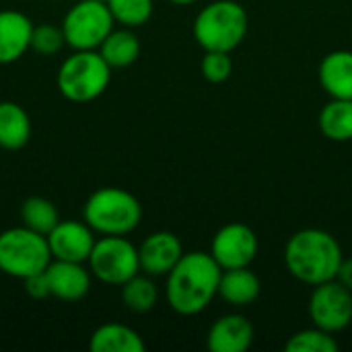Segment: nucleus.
<instances>
[{
	"instance_id": "18",
	"label": "nucleus",
	"mask_w": 352,
	"mask_h": 352,
	"mask_svg": "<svg viewBox=\"0 0 352 352\" xmlns=\"http://www.w3.org/2000/svg\"><path fill=\"white\" fill-rule=\"evenodd\" d=\"M142 336L124 324H101L89 338L91 352H144Z\"/></svg>"
},
{
	"instance_id": "24",
	"label": "nucleus",
	"mask_w": 352,
	"mask_h": 352,
	"mask_svg": "<svg viewBox=\"0 0 352 352\" xmlns=\"http://www.w3.org/2000/svg\"><path fill=\"white\" fill-rule=\"evenodd\" d=\"M113 21L122 27L136 29L151 21L155 4L153 0H105Z\"/></svg>"
},
{
	"instance_id": "25",
	"label": "nucleus",
	"mask_w": 352,
	"mask_h": 352,
	"mask_svg": "<svg viewBox=\"0 0 352 352\" xmlns=\"http://www.w3.org/2000/svg\"><path fill=\"white\" fill-rule=\"evenodd\" d=\"M338 349L340 344L336 342L334 334L316 326L293 334L285 344V351L289 352H338Z\"/></svg>"
},
{
	"instance_id": "19",
	"label": "nucleus",
	"mask_w": 352,
	"mask_h": 352,
	"mask_svg": "<svg viewBox=\"0 0 352 352\" xmlns=\"http://www.w3.org/2000/svg\"><path fill=\"white\" fill-rule=\"evenodd\" d=\"M31 118L23 105L0 101V148L21 151L31 140Z\"/></svg>"
},
{
	"instance_id": "10",
	"label": "nucleus",
	"mask_w": 352,
	"mask_h": 352,
	"mask_svg": "<svg viewBox=\"0 0 352 352\" xmlns=\"http://www.w3.org/2000/svg\"><path fill=\"white\" fill-rule=\"evenodd\" d=\"M258 235L245 223H229L221 227L210 243V256L223 270L245 268L258 256Z\"/></svg>"
},
{
	"instance_id": "27",
	"label": "nucleus",
	"mask_w": 352,
	"mask_h": 352,
	"mask_svg": "<svg viewBox=\"0 0 352 352\" xmlns=\"http://www.w3.org/2000/svg\"><path fill=\"white\" fill-rule=\"evenodd\" d=\"M200 72L212 85L225 82L233 72L231 52H204V58L200 62Z\"/></svg>"
},
{
	"instance_id": "14",
	"label": "nucleus",
	"mask_w": 352,
	"mask_h": 352,
	"mask_svg": "<svg viewBox=\"0 0 352 352\" xmlns=\"http://www.w3.org/2000/svg\"><path fill=\"white\" fill-rule=\"evenodd\" d=\"M254 326L241 314H229L219 318L206 336L210 352H245L254 344Z\"/></svg>"
},
{
	"instance_id": "2",
	"label": "nucleus",
	"mask_w": 352,
	"mask_h": 352,
	"mask_svg": "<svg viewBox=\"0 0 352 352\" xmlns=\"http://www.w3.org/2000/svg\"><path fill=\"white\" fill-rule=\"evenodd\" d=\"M342 260L344 254L338 239L324 229H301L285 248L287 270L309 287L334 280Z\"/></svg>"
},
{
	"instance_id": "8",
	"label": "nucleus",
	"mask_w": 352,
	"mask_h": 352,
	"mask_svg": "<svg viewBox=\"0 0 352 352\" xmlns=\"http://www.w3.org/2000/svg\"><path fill=\"white\" fill-rule=\"evenodd\" d=\"M113 25L116 21L105 0H78L62 19L64 39L72 50H99Z\"/></svg>"
},
{
	"instance_id": "13",
	"label": "nucleus",
	"mask_w": 352,
	"mask_h": 352,
	"mask_svg": "<svg viewBox=\"0 0 352 352\" xmlns=\"http://www.w3.org/2000/svg\"><path fill=\"white\" fill-rule=\"evenodd\" d=\"M45 278L50 287V297L64 303H76L85 299L93 285V274L89 266L80 262L52 260L45 268Z\"/></svg>"
},
{
	"instance_id": "15",
	"label": "nucleus",
	"mask_w": 352,
	"mask_h": 352,
	"mask_svg": "<svg viewBox=\"0 0 352 352\" xmlns=\"http://www.w3.org/2000/svg\"><path fill=\"white\" fill-rule=\"evenodd\" d=\"M33 23L19 10H0V64H12L31 50Z\"/></svg>"
},
{
	"instance_id": "7",
	"label": "nucleus",
	"mask_w": 352,
	"mask_h": 352,
	"mask_svg": "<svg viewBox=\"0 0 352 352\" xmlns=\"http://www.w3.org/2000/svg\"><path fill=\"white\" fill-rule=\"evenodd\" d=\"M87 266L99 283L122 287L140 272L138 248L126 235H101L95 241Z\"/></svg>"
},
{
	"instance_id": "26",
	"label": "nucleus",
	"mask_w": 352,
	"mask_h": 352,
	"mask_svg": "<svg viewBox=\"0 0 352 352\" xmlns=\"http://www.w3.org/2000/svg\"><path fill=\"white\" fill-rule=\"evenodd\" d=\"M66 45L64 39V31L62 25H52V23H41V25H33V33H31V50L39 56H56L62 52V47Z\"/></svg>"
},
{
	"instance_id": "23",
	"label": "nucleus",
	"mask_w": 352,
	"mask_h": 352,
	"mask_svg": "<svg viewBox=\"0 0 352 352\" xmlns=\"http://www.w3.org/2000/svg\"><path fill=\"white\" fill-rule=\"evenodd\" d=\"M122 303L134 314H146L155 309V305L159 303V287L155 285L153 276L138 272L136 276L126 280L122 285Z\"/></svg>"
},
{
	"instance_id": "1",
	"label": "nucleus",
	"mask_w": 352,
	"mask_h": 352,
	"mask_svg": "<svg viewBox=\"0 0 352 352\" xmlns=\"http://www.w3.org/2000/svg\"><path fill=\"white\" fill-rule=\"evenodd\" d=\"M223 268L210 252H188L165 276V299L177 316H198L219 295Z\"/></svg>"
},
{
	"instance_id": "28",
	"label": "nucleus",
	"mask_w": 352,
	"mask_h": 352,
	"mask_svg": "<svg viewBox=\"0 0 352 352\" xmlns=\"http://www.w3.org/2000/svg\"><path fill=\"white\" fill-rule=\"evenodd\" d=\"M23 289H25V293H27L31 299H37V301L47 299V297H50V287H47L45 270L39 272V274H33V276L25 278V280H23Z\"/></svg>"
},
{
	"instance_id": "20",
	"label": "nucleus",
	"mask_w": 352,
	"mask_h": 352,
	"mask_svg": "<svg viewBox=\"0 0 352 352\" xmlns=\"http://www.w3.org/2000/svg\"><path fill=\"white\" fill-rule=\"evenodd\" d=\"M111 68H128L140 56V39L128 27L113 29L97 50Z\"/></svg>"
},
{
	"instance_id": "6",
	"label": "nucleus",
	"mask_w": 352,
	"mask_h": 352,
	"mask_svg": "<svg viewBox=\"0 0 352 352\" xmlns=\"http://www.w3.org/2000/svg\"><path fill=\"white\" fill-rule=\"evenodd\" d=\"M47 237L39 235L25 225L10 227L0 233V272L25 280L43 272L52 262Z\"/></svg>"
},
{
	"instance_id": "17",
	"label": "nucleus",
	"mask_w": 352,
	"mask_h": 352,
	"mask_svg": "<svg viewBox=\"0 0 352 352\" xmlns=\"http://www.w3.org/2000/svg\"><path fill=\"white\" fill-rule=\"evenodd\" d=\"M260 293H262V283L250 270V266L223 270L219 283V297L225 303L233 307H248L258 301Z\"/></svg>"
},
{
	"instance_id": "22",
	"label": "nucleus",
	"mask_w": 352,
	"mask_h": 352,
	"mask_svg": "<svg viewBox=\"0 0 352 352\" xmlns=\"http://www.w3.org/2000/svg\"><path fill=\"white\" fill-rule=\"evenodd\" d=\"M60 223L58 208L52 200L43 196H29L21 204V225L27 229L39 233V235H50V231Z\"/></svg>"
},
{
	"instance_id": "29",
	"label": "nucleus",
	"mask_w": 352,
	"mask_h": 352,
	"mask_svg": "<svg viewBox=\"0 0 352 352\" xmlns=\"http://www.w3.org/2000/svg\"><path fill=\"white\" fill-rule=\"evenodd\" d=\"M336 280L342 283L349 291L352 293V258H344L340 264V270L336 274Z\"/></svg>"
},
{
	"instance_id": "16",
	"label": "nucleus",
	"mask_w": 352,
	"mask_h": 352,
	"mask_svg": "<svg viewBox=\"0 0 352 352\" xmlns=\"http://www.w3.org/2000/svg\"><path fill=\"white\" fill-rule=\"evenodd\" d=\"M322 89L332 99H352V52L334 50L324 56L318 68Z\"/></svg>"
},
{
	"instance_id": "9",
	"label": "nucleus",
	"mask_w": 352,
	"mask_h": 352,
	"mask_svg": "<svg viewBox=\"0 0 352 352\" xmlns=\"http://www.w3.org/2000/svg\"><path fill=\"white\" fill-rule=\"evenodd\" d=\"M309 318L316 328L330 334L346 330L352 322V293L336 278L316 285L309 297Z\"/></svg>"
},
{
	"instance_id": "12",
	"label": "nucleus",
	"mask_w": 352,
	"mask_h": 352,
	"mask_svg": "<svg viewBox=\"0 0 352 352\" xmlns=\"http://www.w3.org/2000/svg\"><path fill=\"white\" fill-rule=\"evenodd\" d=\"M184 245L179 237L171 231H155L138 245L140 272L157 278L167 276L173 266L184 256Z\"/></svg>"
},
{
	"instance_id": "21",
	"label": "nucleus",
	"mask_w": 352,
	"mask_h": 352,
	"mask_svg": "<svg viewBox=\"0 0 352 352\" xmlns=\"http://www.w3.org/2000/svg\"><path fill=\"white\" fill-rule=\"evenodd\" d=\"M318 126L332 142L352 140V99H330L320 111Z\"/></svg>"
},
{
	"instance_id": "4",
	"label": "nucleus",
	"mask_w": 352,
	"mask_h": 352,
	"mask_svg": "<svg viewBox=\"0 0 352 352\" xmlns=\"http://www.w3.org/2000/svg\"><path fill=\"white\" fill-rule=\"evenodd\" d=\"M82 221L97 235H130L142 221V204L128 190L105 186L87 198Z\"/></svg>"
},
{
	"instance_id": "5",
	"label": "nucleus",
	"mask_w": 352,
	"mask_h": 352,
	"mask_svg": "<svg viewBox=\"0 0 352 352\" xmlns=\"http://www.w3.org/2000/svg\"><path fill=\"white\" fill-rule=\"evenodd\" d=\"M111 66L97 50H74L58 68L56 85L64 99L89 103L101 97L111 80Z\"/></svg>"
},
{
	"instance_id": "30",
	"label": "nucleus",
	"mask_w": 352,
	"mask_h": 352,
	"mask_svg": "<svg viewBox=\"0 0 352 352\" xmlns=\"http://www.w3.org/2000/svg\"><path fill=\"white\" fill-rule=\"evenodd\" d=\"M169 2H173V4H179V6H184V4H194V2H198V0H169Z\"/></svg>"
},
{
	"instance_id": "11",
	"label": "nucleus",
	"mask_w": 352,
	"mask_h": 352,
	"mask_svg": "<svg viewBox=\"0 0 352 352\" xmlns=\"http://www.w3.org/2000/svg\"><path fill=\"white\" fill-rule=\"evenodd\" d=\"M97 233L85 223V221H74L66 219L50 231L47 235V245L52 252L54 260H64V262H80L87 264L93 248H95V237Z\"/></svg>"
},
{
	"instance_id": "3",
	"label": "nucleus",
	"mask_w": 352,
	"mask_h": 352,
	"mask_svg": "<svg viewBox=\"0 0 352 352\" xmlns=\"http://www.w3.org/2000/svg\"><path fill=\"white\" fill-rule=\"evenodd\" d=\"M248 10L235 0H214L194 19V39L204 52H233L248 35Z\"/></svg>"
}]
</instances>
